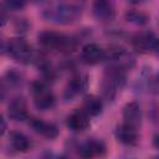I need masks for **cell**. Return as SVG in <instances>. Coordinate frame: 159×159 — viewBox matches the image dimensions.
I'll return each mask as SVG.
<instances>
[{
  "label": "cell",
  "mask_w": 159,
  "mask_h": 159,
  "mask_svg": "<svg viewBox=\"0 0 159 159\" xmlns=\"http://www.w3.org/2000/svg\"><path fill=\"white\" fill-rule=\"evenodd\" d=\"M81 5L78 1L53 0L43 9V16L56 24H70L76 21L81 15Z\"/></svg>",
  "instance_id": "obj_1"
},
{
  "label": "cell",
  "mask_w": 159,
  "mask_h": 159,
  "mask_svg": "<svg viewBox=\"0 0 159 159\" xmlns=\"http://www.w3.org/2000/svg\"><path fill=\"white\" fill-rule=\"evenodd\" d=\"M39 42L50 50H57V51H63V52H70L73 51L76 47L75 40L71 37L58 34L55 31H43L39 35Z\"/></svg>",
  "instance_id": "obj_2"
},
{
  "label": "cell",
  "mask_w": 159,
  "mask_h": 159,
  "mask_svg": "<svg viewBox=\"0 0 159 159\" xmlns=\"http://www.w3.org/2000/svg\"><path fill=\"white\" fill-rule=\"evenodd\" d=\"M7 52L15 61L21 62V63H29L34 56L31 46L21 37H15V39L9 40Z\"/></svg>",
  "instance_id": "obj_3"
},
{
  "label": "cell",
  "mask_w": 159,
  "mask_h": 159,
  "mask_svg": "<svg viewBox=\"0 0 159 159\" xmlns=\"http://www.w3.org/2000/svg\"><path fill=\"white\" fill-rule=\"evenodd\" d=\"M32 97H34L35 106L42 111L50 109L55 102V97L52 92L41 82L32 83Z\"/></svg>",
  "instance_id": "obj_4"
},
{
  "label": "cell",
  "mask_w": 159,
  "mask_h": 159,
  "mask_svg": "<svg viewBox=\"0 0 159 159\" xmlns=\"http://www.w3.org/2000/svg\"><path fill=\"white\" fill-rule=\"evenodd\" d=\"M93 15L99 21H109L114 16V6L111 0H94Z\"/></svg>",
  "instance_id": "obj_5"
},
{
  "label": "cell",
  "mask_w": 159,
  "mask_h": 159,
  "mask_svg": "<svg viewBox=\"0 0 159 159\" xmlns=\"http://www.w3.org/2000/svg\"><path fill=\"white\" fill-rule=\"evenodd\" d=\"M7 114L12 120H16V122L25 120L27 118V104H26L25 98L15 97L9 104Z\"/></svg>",
  "instance_id": "obj_6"
},
{
  "label": "cell",
  "mask_w": 159,
  "mask_h": 159,
  "mask_svg": "<svg viewBox=\"0 0 159 159\" xmlns=\"http://www.w3.org/2000/svg\"><path fill=\"white\" fill-rule=\"evenodd\" d=\"M116 137L120 143H123L125 145H134L138 142L137 127H133L128 123H123L117 127Z\"/></svg>",
  "instance_id": "obj_7"
},
{
  "label": "cell",
  "mask_w": 159,
  "mask_h": 159,
  "mask_svg": "<svg viewBox=\"0 0 159 159\" xmlns=\"http://www.w3.org/2000/svg\"><path fill=\"white\" fill-rule=\"evenodd\" d=\"M104 56H106L104 50H102L96 43H87L86 46H83L82 52H81L82 60L89 65H94V63L101 62L102 60H104Z\"/></svg>",
  "instance_id": "obj_8"
},
{
  "label": "cell",
  "mask_w": 159,
  "mask_h": 159,
  "mask_svg": "<svg viewBox=\"0 0 159 159\" xmlns=\"http://www.w3.org/2000/svg\"><path fill=\"white\" fill-rule=\"evenodd\" d=\"M67 127L73 132H83L89 125L88 114L84 111H75L67 117Z\"/></svg>",
  "instance_id": "obj_9"
},
{
  "label": "cell",
  "mask_w": 159,
  "mask_h": 159,
  "mask_svg": "<svg viewBox=\"0 0 159 159\" xmlns=\"http://www.w3.org/2000/svg\"><path fill=\"white\" fill-rule=\"evenodd\" d=\"M104 152H106L104 144L102 142L94 140V139L84 142L78 149V154L83 158H93L97 155H102V154H104Z\"/></svg>",
  "instance_id": "obj_10"
},
{
  "label": "cell",
  "mask_w": 159,
  "mask_h": 159,
  "mask_svg": "<svg viewBox=\"0 0 159 159\" xmlns=\"http://www.w3.org/2000/svg\"><path fill=\"white\" fill-rule=\"evenodd\" d=\"M86 86H87V80L84 76H81V75H77L75 76L68 83H67V87L65 89V98L66 99H72L73 97H76L77 94L82 93L84 89H86Z\"/></svg>",
  "instance_id": "obj_11"
},
{
  "label": "cell",
  "mask_w": 159,
  "mask_h": 159,
  "mask_svg": "<svg viewBox=\"0 0 159 159\" xmlns=\"http://www.w3.org/2000/svg\"><path fill=\"white\" fill-rule=\"evenodd\" d=\"M123 118H124V123H128L133 127H138L142 119V112L139 104L137 102L127 103L125 107L123 108Z\"/></svg>",
  "instance_id": "obj_12"
},
{
  "label": "cell",
  "mask_w": 159,
  "mask_h": 159,
  "mask_svg": "<svg viewBox=\"0 0 159 159\" xmlns=\"http://www.w3.org/2000/svg\"><path fill=\"white\" fill-rule=\"evenodd\" d=\"M31 127L40 134L45 135L46 138L48 139H53L57 137L58 134V130H57V127L52 123H47V122H43L41 119H37V118H32L31 122H30Z\"/></svg>",
  "instance_id": "obj_13"
},
{
  "label": "cell",
  "mask_w": 159,
  "mask_h": 159,
  "mask_svg": "<svg viewBox=\"0 0 159 159\" xmlns=\"http://www.w3.org/2000/svg\"><path fill=\"white\" fill-rule=\"evenodd\" d=\"M10 145L14 150L16 152H27L31 147V143L29 140V138L21 133V132H11L10 133Z\"/></svg>",
  "instance_id": "obj_14"
},
{
  "label": "cell",
  "mask_w": 159,
  "mask_h": 159,
  "mask_svg": "<svg viewBox=\"0 0 159 159\" xmlns=\"http://www.w3.org/2000/svg\"><path fill=\"white\" fill-rule=\"evenodd\" d=\"M103 104L102 101L97 97V96H87L83 101V111L88 114V116H98L102 112Z\"/></svg>",
  "instance_id": "obj_15"
},
{
  "label": "cell",
  "mask_w": 159,
  "mask_h": 159,
  "mask_svg": "<svg viewBox=\"0 0 159 159\" xmlns=\"http://www.w3.org/2000/svg\"><path fill=\"white\" fill-rule=\"evenodd\" d=\"M154 41V36L150 32H144L140 35H137L133 40V45L137 50L140 51H149L152 48V43Z\"/></svg>",
  "instance_id": "obj_16"
},
{
  "label": "cell",
  "mask_w": 159,
  "mask_h": 159,
  "mask_svg": "<svg viewBox=\"0 0 159 159\" xmlns=\"http://www.w3.org/2000/svg\"><path fill=\"white\" fill-rule=\"evenodd\" d=\"M125 19L129 21V22H133V24H137V25H144L148 22L149 20V16L142 11H128L125 14Z\"/></svg>",
  "instance_id": "obj_17"
},
{
  "label": "cell",
  "mask_w": 159,
  "mask_h": 159,
  "mask_svg": "<svg viewBox=\"0 0 159 159\" xmlns=\"http://www.w3.org/2000/svg\"><path fill=\"white\" fill-rule=\"evenodd\" d=\"M27 0H5V4L11 10H20L26 5Z\"/></svg>",
  "instance_id": "obj_18"
},
{
  "label": "cell",
  "mask_w": 159,
  "mask_h": 159,
  "mask_svg": "<svg viewBox=\"0 0 159 159\" xmlns=\"http://www.w3.org/2000/svg\"><path fill=\"white\" fill-rule=\"evenodd\" d=\"M150 87H152V89H153L154 92L159 93V73L152 80V84H150Z\"/></svg>",
  "instance_id": "obj_19"
},
{
  "label": "cell",
  "mask_w": 159,
  "mask_h": 159,
  "mask_svg": "<svg viewBox=\"0 0 159 159\" xmlns=\"http://www.w3.org/2000/svg\"><path fill=\"white\" fill-rule=\"evenodd\" d=\"M150 51H154V52L159 53V39H158V37H154V41H153V43H152Z\"/></svg>",
  "instance_id": "obj_20"
},
{
  "label": "cell",
  "mask_w": 159,
  "mask_h": 159,
  "mask_svg": "<svg viewBox=\"0 0 159 159\" xmlns=\"http://www.w3.org/2000/svg\"><path fill=\"white\" fill-rule=\"evenodd\" d=\"M153 144H154V147H155L157 149H159V134L154 135V138H153Z\"/></svg>",
  "instance_id": "obj_21"
},
{
  "label": "cell",
  "mask_w": 159,
  "mask_h": 159,
  "mask_svg": "<svg viewBox=\"0 0 159 159\" xmlns=\"http://www.w3.org/2000/svg\"><path fill=\"white\" fill-rule=\"evenodd\" d=\"M0 122H1V134H4V133H5V130H6V123H5L4 117H1Z\"/></svg>",
  "instance_id": "obj_22"
},
{
  "label": "cell",
  "mask_w": 159,
  "mask_h": 159,
  "mask_svg": "<svg viewBox=\"0 0 159 159\" xmlns=\"http://www.w3.org/2000/svg\"><path fill=\"white\" fill-rule=\"evenodd\" d=\"M129 2H132V4H139V2H142L143 0H128Z\"/></svg>",
  "instance_id": "obj_23"
},
{
  "label": "cell",
  "mask_w": 159,
  "mask_h": 159,
  "mask_svg": "<svg viewBox=\"0 0 159 159\" xmlns=\"http://www.w3.org/2000/svg\"><path fill=\"white\" fill-rule=\"evenodd\" d=\"M36 1H39V0H36Z\"/></svg>",
  "instance_id": "obj_24"
}]
</instances>
